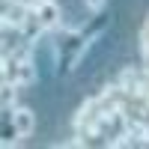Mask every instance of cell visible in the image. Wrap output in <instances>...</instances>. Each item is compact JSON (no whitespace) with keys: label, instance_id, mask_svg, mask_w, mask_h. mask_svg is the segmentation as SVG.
<instances>
[{"label":"cell","instance_id":"8992f818","mask_svg":"<svg viewBox=\"0 0 149 149\" xmlns=\"http://www.w3.org/2000/svg\"><path fill=\"white\" fill-rule=\"evenodd\" d=\"M140 51H143V57L149 60V12H146L143 27H140Z\"/></svg>","mask_w":149,"mask_h":149},{"label":"cell","instance_id":"6da1fadb","mask_svg":"<svg viewBox=\"0 0 149 149\" xmlns=\"http://www.w3.org/2000/svg\"><path fill=\"white\" fill-rule=\"evenodd\" d=\"M12 131H15V137H30L36 131V113L30 107H12Z\"/></svg>","mask_w":149,"mask_h":149},{"label":"cell","instance_id":"7a4b0ae2","mask_svg":"<svg viewBox=\"0 0 149 149\" xmlns=\"http://www.w3.org/2000/svg\"><path fill=\"white\" fill-rule=\"evenodd\" d=\"M45 30H48V27L42 24V18H39V15H36V12L30 9V15L24 18V24H21V39H24V42H33V45H36V39H39V36H42Z\"/></svg>","mask_w":149,"mask_h":149},{"label":"cell","instance_id":"ba28073f","mask_svg":"<svg viewBox=\"0 0 149 149\" xmlns=\"http://www.w3.org/2000/svg\"><path fill=\"white\" fill-rule=\"evenodd\" d=\"M12 3H21V6H27V9H36L42 0H12Z\"/></svg>","mask_w":149,"mask_h":149},{"label":"cell","instance_id":"3957f363","mask_svg":"<svg viewBox=\"0 0 149 149\" xmlns=\"http://www.w3.org/2000/svg\"><path fill=\"white\" fill-rule=\"evenodd\" d=\"M33 12L42 18V24H45L48 30H51V27H60V6L54 3V0H42Z\"/></svg>","mask_w":149,"mask_h":149},{"label":"cell","instance_id":"5b68a950","mask_svg":"<svg viewBox=\"0 0 149 149\" xmlns=\"http://www.w3.org/2000/svg\"><path fill=\"white\" fill-rule=\"evenodd\" d=\"M15 90H18L15 84H6L3 81V86H0V104H3V110H9L12 104H15Z\"/></svg>","mask_w":149,"mask_h":149},{"label":"cell","instance_id":"277c9868","mask_svg":"<svg viewBox=\"0 0 149 149\" xmlns=\"http://www.w3.org/2000/svg\"><path fill=\"white\" fill-rule=\"evenodd\" d=\"M18 86H30L36 84V66H33V60H18V78H15Z\"/></svg>","mask_w":149,"mask_h":149},{"label":"cell","instance_id":"52a82bcc","mask_svg":"<svg viewBox=\"0 0 149 149\" xmlns=\"http://www.w3.org/2000/svg\"><path fill=\"white\" fill-rule=\"evenodd\" d=\"M84 6L90 9V12H95V15H98V12L107 6V0H84Z\"/></svg>","mask_w":149,"mask_h":149}]
</instances>
